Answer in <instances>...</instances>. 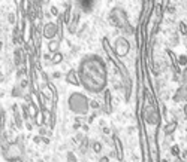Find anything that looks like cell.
I'll list each match as a JSON object with an SVG mask.
<instances>
[{"label": "cell", "instance_id": "5", "mask_svg": "<svg viewBox=\"0 0 187 162\" xmlns=\"http://www.w3.org/2000/svg\"><path fill=\"white\" fill-rule=\"evenodd\" d=\"M114 51H115V55L117 57H126L130 51V43L129 40L124 37V36H120L115 39L114 42Z\"/></svg>", "mask_w": 187, "mask_h": 162}, {"label": "cell", "instance_id": "6", "mask_svg": "<svg viewBox=\"0 0 187 162\" xmlns=\"http://www.w3.org/2000/svg\"><path fill=\"white\" fill-rule=\"evenodd\" d=\"M3 155L8 161H18L21 155V147L17 143H11L3 147Z\"/></svg>", "mask_w": 187, "mask_h": 162}, {"label": "cell", "instance_id": "18", "mask_svg": "<svg viewBox=\"0 0 187 162\" xmlns=\"http://www.w3.org/2000/svg\"><path fill=\"white\" fill-rule=\"evenodd\" d=\"M163 162H168V161H163Z\"/></svg>", "mask_w": 187, "mask_h": 162}, {"label": "cell", "instance_id": "14", "mask_svg": "<svg viewBox=\"0 0 187 162\" xmlns=\"http://www.w3.org/2000/svg\"><path fill=\"white\" fill-rule=\"evenodd\" d=\"M57 45H58V43H55V42H52V43H51V48H50V49H51V51L54 52V51L57 49Z\"/></svg>", "mask_w": 187, "mask_h": 162}, {"label": "cell", "instance_id": "9", "mask_svg": "<svg viewBox=\"0 0 187 162\" xmlns=\"http://www.w3.org/2000/svg\"><path fill=\"white\" fill-rule=\"evenodd\" d=\"M66 82L70 85H79V77H78V72L76 70H69L66 74Z\"/></svg>", "mask_w": 187, "mask_h": 162}, {"label": "cell", "instance_id": "7", "mask_svg": "<svg viewBox=\"0 0 187 162\" xmlns=\"http://www.w3.org/2000/svg\"><path fill=\"white\" fill-rule=\"evenodd\" d=\"M57 34H58V26H55L54 23H47L44 26V37L45 39L52 40Z\"/></svg>", "mask_w": 187, "mask_h": 162}, {"label": "cell", "instance_id": "2", "mask_svg": "<svg viewBox=\"0 0 187 162\" xmlns=\"http://www.w3.org/2000/svg\"><path fill=\"white\" fill-rule=\"evenodd\" d=\"M67 106H69V110L73 113V115H78V116H84L88 113L90 110V100L85 94L82 92H72L67 98Z\"/></svg>", "mask_w": 187, "mask_h": 162}, {"label": "cell", "instance_id": "17", "mask_svg": "<svg viewBox=\"0 0 187 162\" xmlns=\"http://www.w3.org/2000/svg\"><path fill=\"white\" fill-rule=\"evenodd\" d=\"M175 162H184V161H183V159H180V158H177V159H175Z\"/></svg>", "mask_w": 187, "mask_h": 162}, {"label": "cell", "instance_id": "12", "mask_svg": "<svg viewBox=\"0 0 187 162\" xmlns=\"http://www.w3.org/2000/svg\"><path fill=\"white\" fill-rule=\"evenodd\" d=\"M67 162H76V158L73 153H67Z\"/></svg>", "mask_w": 187, "mask_h": 162}, {"label": "cell", "instance_id": "8", "mask_svg": "<svg viewBox=\"0 0 187 162\" xmlns=\"http://www.w3.org/2000/svg\"><path fill=\"white\" fill-rule=\"evenodd\" d=\"M174 100L178 103V101H184V100H187V83H183L180 88H178V91H177V94L174 95Z\"/></svg>", "mask_w": 187, "mask_h": 162}, {"label": "cell", "instance_id": "16", "mask_svg": "<svg viewBox=\"0 0 187 162\" xmlns=\"http://www.w3.org/2000/svg\"><path fill=\"white\" fill-rule=\"evenodd\" d=\"M51 11H52V14H54V15H57V14H58V12H57V9H55V8H52V9H51Z\"/></svg>", "mask_w": 187, "mask_h": 162}, {"label": "cell", "instance_id": "1", "mask_svg": "<svg viewBox=\"0 0 187 162\" xmlns=\"http://www.w3.org/2000/svg\"><path fill=\"white\" fill-rule=\"evenodd\" d=\"M78 77L79 85L84 86L85 91L93 94H101L106 89L108 85V69L105 61L95 54L85 55L78 66Z\"/></svg>", "mask_w": 187, "mask_h": 162}, {"label": "cell", "instance_id": "11", "mask_svg": "<svg viewBox=\"0 0 187 162\" xmlns=\"http://www.w3.org/2000/svg\"><path fill=\"white\" fill-rule=\"evenodd\" d=\"M91 149L95 150L96 153H101V150H102V144H101L99 141H93V144H91Z\"/></svg>", "mask_w": 187, "mask_h": 162}, {"label": "cell", "instance_id": "15", "mask_svg": "<svg viewBox=\"0 0 187 162\" xmlns=\"http://www.w3.org/2000/svg\"><path fill=\"white\" fill-rule=\"evenodd\" d=\"M99 162H109V159H108V158H106V156H105V158H102V159H101V161H99Z\"/></svg>", "mask_w": 187, "mask_h": 162}, {"label": "cell", "instance_id": "3", "mask_svg": "<svg viewBox=\"0 0 187 162\" xmlns=\"http://www.w3.org/2000/svg\"><path fill=\"white\" fill-rule=\"evenodd\" d=\"M108 21L111 26H114L115 28L124 31L126 34H132L133 33V27L129 24V20H127V14L124 12L123 8H114L109 15H108Z\"/></svg>", "mask_w": 187, "mask_h": 162}, {"label": "cell", "instance_id": "4", "mask_svg": "<svg viewBox=\"0 0 187 162\" xmlns=\"http://www.w3.org/2000/svg\"><path fill=\"white\" fill-rule=\"evenodd\" d=\"M142 115H144L145 120L150 125H157L159 120H160L159 110H157V107L154 106V103L151 101L150 97H147V100H145V104H144V109H142Z\"/></svg>", "mask_w": 187, "mask_h": 162}, {"label": "cell", "instance_id": "10", "mask_svg": "<svg viewBox=\"0 0 187 162\" xmlns=\"http://www.w3.org/2000/svg\"><path fill=\"white\" fill-rule=\"evenodd\" d=\"M175 128H177V122L174 120V122H171V123H168V125L165 126V132H166V134H172Z\"/></svg>", "mask_w": 187, "mask_h": 162}, {"label": "cell", "instance_id": "13", "mask_svg": "<svg viewBox=\"0 0 187 162\" xmlns=\"http://www.w3.org/2000/svg\"><path fill=\"white\" fill-rule=\"evenodd\" d=\"M178 61H180V64H187V57H184V55H181Z\"/></svg>", "mask_w": 187, "mask_h": 162}]
</instances>
